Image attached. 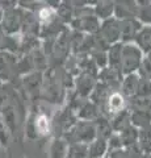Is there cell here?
<instances>
[{"mask_svg":"<svg viewBox=\"0 0 151 158\" xmlns=\"http://www.w3.org/2000/svg\"><path fill=\"white\" fill-rule=\"evenodd\" d=\"M104 150H105V144H104V141H96L95 144L91 146V149H89L91 157H92V158H93V157H99V156L103 154Z\"/></svg>","mask_w":151,"mask_h":158,"instance_id":"9","label":"cell"},{"mask_svg":"<svg viewBox=\"0 0 151 158\" xmlns=\"http://www.w3.org/2000/svg\"><path fill=\"white\" fill-rule=\"evenodd\" d=\"M138 78L135 75H130L128 79L125 81V85H124V92L126 95H131L134 94L135 91L138 90Z\"/></svg>","mask_w":151,"mask_h":158,"instance_id":"6","label":"cell"},{"mask_svg":"<svg viewBox=\"0 0 151 158\" xmlns=\"http://www.w3.org/2000/svg\"><path fill=\"white\" fill-rule=\"evenodd\" d=\"M14 65V58L9 53L0 52V79L7 81Z\"/></svg>","mask_w":151,"mask_h":158,"instance_id":"3","label":"cell"},{"mask_svg":"<svg viewBox=\"0 0 151 158\" xmlns=\"http://www.w3.org/2000/svg\"><path fill=\"white\" fill-rule=\"evenodd\" d=\"M75 135L77 141H89L95 135V129L89 124H81L80 127H77Z\"/></svg>","mask_w":151,"mask_h":158,"instance_id":"4","label":"cell"},{"mask_svg":"<svg viewBox=\"0 0 151 158\" xmlns=\"http://www.w3.org/2000/svg\"><path fill=\"white\" fill-rule=\"evenodd\" d=\"M124 107V98L120 94H112L109 98V110L112 112H120Z\"/></svg>","mask_w":151,"mask_h":158,"instance_id":"5","label":"cell"},{"mask_svg":"<svg viewBox=\"0 0 151 158\" xmlns=\"http://www.w3.org/2000/svg\"><path fill=\"white\" fill-rule=\"evenodd\" d=\"M3 15H4V11H3L2 8H0V21H2V20H3Z\"/></svg>","mask_w":151,"mask_h":158,"instance_id":"14","label":"cell"},{"mask_svg":"<svg viewBox=\"0 0 151 158\" xmlns=\"http://www.w3.org/2000/svg\"><path fill=\"white\" fill-rule=\"evenodd\" d=\"M4 45L7 46V40H6V34L3 33L2 28H0V50H2V49H6Z\"/></svg>","mask_w":151,"mask_h":158,"instance_id":"13","label":"cell"},{"mask_svg":"<svg viewBox=\"0 0 151 158\" xmlns=\"http://www.w3.org/2000/svg\"><path fill=\"white\" fill-rule=\"evenodd\" d=\"M51 153L54 158H62L66 154V146L62 144V141H55V144L51 148Z\"/></svg>","mask_w":151,"mask_h":158,"instance_id":"8","label":"cell"},{"mask_svg":"<svg viewBox=\"0 0 151 158\" xmlns=\"http://www.w3.org/2000/svg\"><path fill=\"white\" fill-rule=\"evenodd\" d=\"M141 62V53L135 46H126L121 54L120 63H122L124 71L130 73L138 66Z\"/></svg>","mask_w":151,"mask_h":158,"instance_id":"1","label":"cell"},{"mask_svg":"<svg viewBox=\"0 0 151 158\" xmlns=\"http://www.w3.org/2000/svg\"><path fill=\"white\" fill-rule=\"evenodd\" d=\"M38 15H40V19L43 20V21H50L53 16H54V11H53L51 8H43V9H41Z\"/></svg>","mask_w":151,"mask_h":158,"instance_id":"11","label":"cell"},{"mask_svg":"<svg viewBox=\"0 0 151 158\" xmlns=\"http://www.w3.org/2000/svg\"><path fill=\"white\" fill-rule=\"evenodd\" d=\"M143 70H145L146 77L151 81V62L150 61H145L143 62Z\"/></svg>","mask_w":151,"mask_h":158,"instance_id":"12","label":"cell"},{"mask_svg":"<svg viewBox=\"0 0 151 158\" xmlns=\"http://www.w3.org/2000/svg\"><path fill=\"white\" fill-rule=\"evenodd\" d=\"M36 131L41 135L49 133V118L45 115H40L36 120Z\"/></svg>","mask_w":151,"mask_h":158,"instance_id":"7","label":"cell"},{"mask_svg":"<svg viewBox=\"0 0 151 158\" xmlns=\"http://www.w3.org/2000/svg\"><path fill=\"white\" fill-rule=\"evenodd\" d=\"M141 37H142V38H139L141 45L145 46V49L151 48V31L150 29H145V31L141 33Z\"/></svg>","mask_w":151,"mask_h":158,"instance_id":"10","label":"cell"},{"mask_svg":"<svg viewBox=\"0 0 151 158\" xmlns=\"http://www.w3.org/2000/svg\"><path fill=\"white\" fill-rule=\"evenodd\" d=\"M2 21H3V29H4V31L14 32L18 27H20L21 17L18 16V13H16L14 9H9V11L4 12Z\"/></svg>","mask_w":151,"mask_h":158,"instance_id":"2","label":"cell"}]
</instances>
